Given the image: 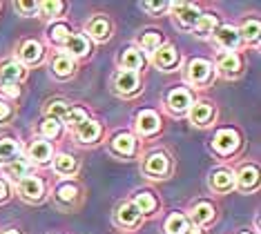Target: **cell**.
Segmentation results:
<instances>
[{
    "label": "cell",
    "instance_id": "cell-13",
    "mask_svg": "<svg viewBox=\"0 0 261 234\" xmlns=\"http://www.w3.org/2000/svg\"><path fill=\"white\" fill-rule=\"evenodd\" d=\"M152 63L156 65L159 69L170 71L176 63H179V51H176V47H172V45H161L152 54Z\"/></svg>",
    "mask_w": 261,
    "mask_h": 234
},
{
    "label": "cell",
    "instance_id": "cell-19",
    "mask_svg": "<svg viewBox=\"0 0 261 234\" xmlns=\"http://www.w3.org/2000/svg\"><path fill=\"white\" fill-rule=\"evenodd\" d=\"M257 183H259V172H257V167L254 165H243L239 170V174H234V185L239 190H243V192L254 190L257 188Z\"/></svg>",
    "mask_w": 261,
    "mask_h": 234
},
{
    "label": "cell",
    "instance_id": "cell-15",
    "mask_svg": "<svg viewBox=\"0 0 261 234\" xmlns=\"http://www.w3.org/2000/svg\"><path fill=\"white\" fill-rule=\"evenodd\" d=\"M118 65H121L123 71H136V74H139V69L145 67V56H143V51L136 49V47H127V49L118 56Z\"/></svg>",
    "mask_w": 261,
    "mask_h": 234
},
{
    "label": "cell",
    "instance_id": "cell-45",
    "mask_svg": "<svg viewBox=\"0 0 261 234\" xmlns=\"http://www.w3.org/2000/svg\"><path fill=\"white\" fill-rule=\"evenodd\" d=\"M186 234H201V227H197V225H194V227H188Z\"/></svg>",
    "mask_w": 261,
    "mask_h": 234
},
{
    "label": "cell",
    "instance_id": "cell-2",
    "mask_svg": "<svg viewBox=\"0 0 261 234\" xmlns=\"http://www.w3.org/2000/svg\"><path fill=\"white\" fill-rule=\"evenodd\" d=\"M239 134H237L234 129L225 127V129H219L215 134V139H212V147H215L217 154L221 156H230L237 152V147H239Z\"/></svg>",
    "mask_w": 261,
    "mask_h": 234
},
{
    "label": "cell",
    "instance_id": "cell-28",
    "mask_svg": "<svg viewBox=\"0 0 261 234\" xmlns=\"http://www.w3.org/2000/svg\"><path fill=\"white\" fill-rule=\"evenodd\" d=\"M212 219H215V207H212V203L201 201V203L194 205V210H192V223L197 225V227L210 223Z\"/></svg>",
    "mask_w": 261,
    "mask_h": 234
},
{
    "label": "cell",
    "instance_id": "cell-37",
    "mask_svg": "<svg viewBox=\"0 0 261 234\" xmlns=\"http://www.w3.org/2000/svg\"><path fill=\"white\" fill-rule=\"evenodd\" d=\"M85 121H87V112L83 110V107H72V110H69V112L61 118V125L65 123L67 127H79V125L85 123Z\"/></svg>",
    "mask_w": 261,
    "mask_h": 234
},
{
    "label": "cell",
    "instance_id": "cell-1",
    "mask_svg": "<svg viewBox=\"0 0 261 234\" xmlns=\"http://www.w3.org/2000/svg\"><path fill=\"white\" fill-rule=\"evenodd\" d=\"M212 76H215V67L205 58H192L186 67V81L194 87H205Z\"/></svg>",
    "mask_w": 261,
    "mask_h": 234
},
{
    "label": "cell",
    "instance_id": "cell-40",
    "mask_svg": "<svg viewBox=\"0 0 261 234\" xmlns=\"http://www.w3.org/2000/svg\"><path fill=\"white\" fill-rule=\"evenodd\" d=\"M14 7H16V11H20L22 16H32L38 11V3H16Z\"/></svg>",
    "mask_w": 261,
    "mask_h": 234
},
{
    "label": "cell",
    "instance_id": "cell-30",
    "mask_svg": "<svg viewBox=\"0 0 261 234\" xmlns=\"http://www.w3.org/2000/svg\"><path fill=\"white\" fill-rule=\"evenodd\" d=\"M217 29V16L215 14H201L197 25H194V32H197L199 38H207V36H212Z\"/></svg>",
    "mask_w": 261,
    "mask_h": 234
},
{
    "label": "cell",
    "instance_id": "cell-3",
    "mask_svg": "<svg viewBox=\"0 0 261 234\" xmlns=\"http://www.w3.org/2000/svg\"><path fill=\"white\" fill-rule=\"evenodd\" d=\"M18 194L25 201H29V203L43 201V196H45V183H43V178L34 176V174H32V176H25L22 181H18Z\"/></svg>",
    "mask_w": 261,
    "mask_h": 234
},
{
    "label": "cell",
    "instance_id": "cell-22",
    "mask_svg": "<svg viewBox=\"0 0 261 234\" xmlns=\"http://www.w3.org/2000/svg\"><path fill=\"white\" fill-rule=\"evenodd\" d=\"M3 167H5V174L9 178H14V181H22L25 176H32V163H29L25 156H18L16 161H11V163Z\"/></svg>",
    "mask_w": 261,
    "mask_h": 234
},
{
    "label": "cell",
    "instance_id": "cell-41",
    "mask_svg": "<svg viewBox=\"0 0 261 234\" xmlns=\"http://www.w3.org/2000/svg\"><path fill=\"white\" fill-rule=\"evenodd\" d=\"M11 116H14V110H11V105L7 103V100H3V98H0V123L9 121Z\"/></svg>",
    "mask_w": 261,
    "mask_h": 234
},
{
    "label": "cell",
    "instance_id": "cell-16",
    "mask_svg": "<svg viewBox=\"0 0 261 234\" xmlns=\"http://www.w3.org/2000/svg\"><path fill=\"white\" fill-rule=\"evenodd\" d=\"M25 78V67L16 61H7L0 65V85H18Z\"/></svg>",
    "mask_w": 261,
    "mask_h": 234
},
{
    "label": "cell",
    "instance_id": "cell-8",
    "mask_svg": "<svg viewBox=\"0 0 261 234\" xmlns=\"http://www.w3.org/2000/svg\"><path fill=\"white\" fill-rule=\"evenodd\" d=\"M54 159V147H51V143L49 141H45V139H36L29 145V156H27V161L32 165H47L49 161Z\"/></svg>",
    "mask_w": 261,
    "mask_h": 234
},
{
    "label": "cell",
    "instance_id": "cell-20",
    "mask_svg": "<svg viewBox=\"0 0 261 234\" xmlns=\"http://www.w3.org/2000/svg\"><path fill=\"white\" fill-rule=\"evenodd\" d=\"M18 58L25 65H38L40 58H43V45H40L38 40H25V43L20 45Z\"/></svg>",
    "mask_w": 261,
    "mask_h": 234
},
{
    "label": "cell",
    "instance_id": "cell-44",
    "mask_svg": "<svg viewBox=\"0 0 261 234\" xmlns=\"http://www.w3.org/2000/svg\"><path fill=\"white\" fill-rule=\"evenodd\" d=\"M7 199H9V185H7V181L0 178V203H5Z\"/></svg>",
    "mask_w": 261,
    "mask_h": 234
},
{
    "label": "cell",
    "instance_id": "cell-6",
    "mask_svg": "<svg viewBox=\"0 0 261 234\" xmlns=\"http://www.w3.org/2000/svg\"><path fill=\"white\" fill-rule=\"evenodd\" d=\"M143 172L147 174V176L152 178H161L165 176V174L170 172V159L165 152H152L147 154L145 163H143Z\"/></svg>",
    "mask_w": 261,
    "mask_h": 234
},
{
    "label": "cell",
    "instance_id": "cell-10",
    "mask_svg": "<svg viewBox=\"0 0 261 234\" xmlns=\"http://www.w3.org/2000/svg\"><path fill=\"white\" fill-rule=\"evenodd\" d=\"M161 127V116L154 110H141L136 114V132L141 136H152Z\"/></svg>",
    "mask_w": 261,
    "mask_h": 234
},
{
    "label": "cell",
    "instance_id": "cell-5",
    "mask_svg": "<svg viewBox=\"0 0 261 234\" xmlns=\"http://www.w3.org/2000/svg\"><path fill=\"white\" fill-rule=\"evenodd\" d=\"M192 94H190V89L186 87H174L172 92L168 94V98H165V105H168V110L172 114H186L190 107H192Z\"/></svg>",
    "mask_w": 261,
    "mask_h": 234
},
{
    "label": "cell",
    "instance_id": "cell-35",
    "mask_svg": "<svg viewBox=\"0 0 261 234\" xmlns=\"http://www.w3.org/2000/svg\"><path fill=\"white\" fill-rule=\"evenodd\" d=\"M72 36V29H69V25H65V22H54V25L49 27V40L56 45H65V40Z\"/></svg>",
    "mask_w": 261,
    "mask_h": 234
},
{
    "label": "cell",
    "instance_id": "cell-42",
    "mask_svg": "<svg viewBox=\"0 0 261 234\" xmlns=\"http://www.w3.org/2000/svg\"><path fill=\"white\" fill-rule=\"evenodd\" d=\"M0 92H3L5 96H9V98H18L20 87L18 85H0Z\"/></svg>",
    "mask_w": 261,
    "mask_h": 234
},
{
    "label": "cell",
    "instance_id": "cell-14",
    "mask_svg": "<svg viewBox=\"0 0 261 234\" xmlns=\"http://www.w3.org/2000/svg\"><path fill=\"white\" fill-rule=\"evenodd\" d=\"M85 29H87V36H90L92 40H96V43H105V40L110 38L112 25H110V20L105 16H94V18H90V22L85 25Z\"/></svg>",
    "mask_w": 261,
    "mask_h": 234
},
{
    "label": "cell",
    "instance_id": "cell-47",
    "mask_svg": "<svg viewBox=\"0 0 261 234\" xmlns=\"http://www.w3.org/2000/svg\"><path fill=\"white\" fill-rule=\"evenodd\" d=\"M243 234H248V232H243Z\"/></svg>",
    "mask_w": 261,
    "mask_h": 234
},
{
    "label": "cell",
    "instance_id": "cell-38",
    "mask_svg": "<svg viewBox=\"0 0 261 234\" xmlns=\"http://www.w3.org/2000/svg\"><path fill=\"white\" fill-rule=\"evenodd\" d=\"M38 11L40 16L45 18H58L65 11V3H61V0H47V3H38Z\"/></svg>",
    "mask_w": 261,
    "mask_h": 234
},
{
    "label": "cell",
    "instance_id": "cell-32",
    "mask_svg": "<svg viewBox=\"0 0 261 234\" xmlns=\"http://www.w3.org/2000/svg\"><path fill=\"white\" fill-rule=\"evenodd\" d=\"M76 196H79V188H76L74 183H63L61 188L56 190V201L61 203V205H72L76 201Z\"/></svg>",
    "mask_w": 261,
    "mask_h": 234
},
{
    "label": "cell",
    "instance_id": "cell-46",
    "mask_svg": "<svg viewBox=\"0 0 261 234\" xmlns=\"http://www.w3.org/2000/svg\"><path fill=\"white\" fill-rule=\"evenodd\" d=\"M0 234H20L18 230H5V232H0Z\"/></svg>",
    "mask_w": 261,
    "mask_h": 234
},
{
    "label": "cell",
    "instance_id": "cell-31",
    "mask_svg": "<svg viewBox=\"0 0 261 234\" xmlns=\"http://www.w3.org/2000/svg\"><path fill=\"white\" fill-rule=\"evenodd\" d=\"M259 32H261V22L257 20V18H252V20H246L241 25L239 36H241V40H246V43H257Z\"/></svg>",
    "mask_w": 261,
    "mask_h": 234
},
{
    "label": "cell",
    "instance_id": "cell-27",
    "mask_svg": "<svg viewBox=\"0 0 261 234\" xmlns=\"http://www.w3.org/2000/svg\"><path fill=\"white\" fill-rule=\"evenodd\" d=\"M188 227H190V221H188L186 214L174 212V214H170V217H168L163 230H165V234H186Z\"/></svg>",
    "mask_w": 261,
    "mask_h": 234
},
{
    "label": "cell",
    "instance_id": "cell-4",
    "mask_svg": "<svg viewBox=\"0 0 261 234\" xmlns=\"http://www.w3.org/2000/svg\"><path fill=\"white\" fill-rule=\"evenodd\" d=\"M215 40L217 45L221 47V51H237L241 47V36H239V29H234L232 25H221L215 29Z\"/></svg>",
    "mask_w": 261,
    "mask_h": 234
},
{
    "label": "cell",
    "instance_id": "cell-26",
    "mask_svg": "<svg viewBox=\"0 0 261 234\" xmlns=\"http://www.w3.org/2000/svg\"><path fill=\"white\" fill-rule=\"evenodd\" d=\"M20 156V145L16 139H3L0 141V165H7Z\"/></svg>",
    "mask_w": 261,
    "mask_h": 234
},
{
    "label": "cell",
    "instance_id": "cell-43",
    "mask_svg": "<svg viewBox=\"0 0 261 234\" xmlns=\"http://www.w3.org/2000/svg\"><path fill=\"white\" fill-rule=\"evenodd\" d=\"M141 7L147 9V11H163V9L170 7V3H143Z\"/></svg>",
    "mask_w": 261,
    "mask_h": 234
},
{
    "label": "cell",
    "instance_id": "cell-33",
    "mask_svg": "<svg viewBox=\"0 0 261 234\" xmlns=\"http://www.w3.org/2000/svg\"><path fill=\"white\" fill-rule=\"evenodd\" d=\"M139 43H141V49H143V51L154 54V51L159 49V47L163 45V36L159 34V32H145V34L139 38Z\"/></svg>",
    "mask_w": 261,
    "mask_h": 234
},
{
    "label": "cell",
    "instance_id": "cell-34",
    "mask_svg": "<svg viewBox=\"0 0 261 234\" xmlns=\"http://www.w3.org/2000/svg\"><path fill=\"white\" fill-rule=\"evenodd\" d=\"M132 203L136 205V210H139L141 214H150V212H154V207H156V199H154L150 192H139Z\"/></svg>",
    "mask_w": 261,
    "mask_h": 234
},
{
    "label": "cell",
    "instance_id": "cell-18",
    "mask_svg": "<svg viewBox=\"0 0 261 234\" xmlns=\"http://www.w3.org/2000/svg\"><path fill=\"white\" fill-rule=\"evenodd\" d=\"M100 132H103V127H100L98 121H90L87 118L85 123H81L79 127H74V136L79 143H96Z\"/></svg>",
    "mask_w": 261,
    "mask_h": 234
},
{
    "label": "cell",
    "instance_id": "cell-7",
    "mask_svg": "<svg viewBox=\"0 0 261 234\" xmlns=\"http://www.w3.org/2000/svg\"><path fill=\"white\" fill-rule=\"evenodd\" d=\"M170 7L174 9L176 20H179V25L183 29H194V25H197V20L201 16L197 5H192V3H172Z\"/></svg>",
    "mask_w": 261,
    "mask_h": 234
},
{
    "label": "cell",
    "instance_id": "cell-17",
    "mask_svg": "<svg viewBox=\"0 0 261 234\" xmlns=\"http://www.w3.org/2000/svg\"><path fill=\"white\" fill-rule=\"evenodd\" d=\"M188 112H190V121H192V125H199V127H205V125L212 121V116H215V107L210 103H205V100L192 103V107H190Z\"/></svg>",
    "mask_w": 261,
    "mask_h": 234
},
{
    "label": "cell",
    "instance_id": "cell-24",
    "mask_svg": "<svg viewBox=\"0 0 261 234\" xmlns=\"http://www.w3.org/2000/svg\"><path fill=\"white\" fill-rule=\"evenodd\" d=\"M112 152L118 154V156H134V152H136L134 136L132 134H125V132L116 134L114 139H112Z\"/></svg>",
    "mask_w": 261,
    "mask_h": 234
},
{
    "label": "cell",
    "instance_id": "cell-29",
    "mask_svg": "<svg viewBox=\"0 0 261 234\" xmlns=\"http://www.w3.org/2000/svg\"><path fill=\"white\" fill-rule=\"evenodd\" d=\"M54 170L61 174V176H72V174L79 170V163L72 154H56L54 156Z\"/></svg>",
    "mask_w": 261,
    "mask_h": 234
},
{
    "label": "cell",
    "instance_id": "cell-21",
    "mask_svg": "<svg viewBox=\"0 0 261 234\" xmlns=\"http://www.w3.org/2000/svg\"><path fill=\"white\" fill-rule=\"evenodd\" d=\"M141 221V212L136 210L134 203H123L116 210V223L121 227H134Z\"/></svg>",
    "mask_w": 261,
    "mask_h": 234
},
{
    "label": "cell",
    "instance_id": "cell-11",
    "mask_svg": "<svg viewBox=\"0 0 261 234\" xmlns=\"http://www.w3.org/2000/svg\"><path fill=\"white\" fill-rule=\"evenodd\" d=\"M63 49H65V54H67L69 58H85V56H90L92 45H90V40H87V36L72 34L67 40H65Z\"/></svg>",
    "mask_w": 261,
    "mask_h": 234
},
{
    "label": "cell",
    "instance_id": "cell-12",
    "mask_svg": "<svg viewBox=\"0 0 261 234\" xmlns=\"http://www.w3.org/2000/svg\"><path fill=\"white\" fill-rule=\"evenodd\" d=\"M215 67L221 71L223 76H237L241 71V58L237 51H219Z\"/></svg>",
    "mask_w": 261,
    "mask_h": 234
},
{
    "label": "cell",
    "instance_id": "cell-25",
    "mask_svg": "<svg viewBox=\"0 0 261 234\" xmlns=\"http://www.w3.org/2000/svg\"><path fill=\"white\" fill-rule=\"evenodd\" d=\"M74 58H69L67 54H56L54 61H51V71L58 78H69L74 74Z\"/></svg>",
    "mask_w": 261,
    "mask_h": 234
},
{
    "label": "cell",
    "instance_id": "cell-9",
    "mask_svg": "<svg viewBox=\"0 0 261 234\" xmlns=\"http://www.w3.org/2000/svg\"><path fill=\"white\" fill-rule=\"evenodd\" d=\"M141 87V78L136 71H118L114 76V92L121 94V96H132L139 92Z\"/></svg>",
    "mask_w": 261,
    "mask_h": 234
},
{
    "label": "cell",
    "instance_id": "cell-36",
    "mask_svg": "<svg viewBox=\"0 0 261 234\" xmlns=\"http://www.w3.org/2000/svg\"><path fill=\"white\" fill-rule=\"evenodd\" d=\"M58 134H61V121L45 116L43 121H40V136H43L45 141H49V139H56Z\"/></svg>",
    "mask_w": 261,
    "mask_h": 234
},
{
    "label": "cell",
    "instance_id": "cell-23",
    "mask_svg": "<svg viewBox=\"0 0 261 234\" xmlns=\"http://www.w3.org/2000/svg\"><path fill=\"white\" fill-rule=\"evenodd\" d=\"M210 188L219 192V194H225L234 188V172L230 170H217L215 174L210 176Z\"/></svg>",
    "mask_w": 261,
    "mask_h": 234
},
{
    "label": "cell",
    "instance_id": "cell-39",
    "mask_svg": "<svg viewBox=\"0 0 261 234\" xmlns=\"http://www.w3.org/2000/svg\"><path fill=\"white\" fill-rule=\"evenodd\" d=\"M69 110H72V105H69L67 100H54V103L47 105L45 116H49V118H56V121H61V118H63Z\"/></svg>",
    "mask_w": 261,
    "mask_h": 234
}]
</instances>
